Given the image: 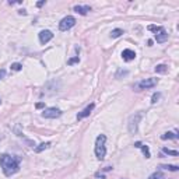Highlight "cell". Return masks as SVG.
<instances>
[{
	"instance_id": "obj_19",
	"label": "cell",
	"mask_w": 179,
	"mask_h": 179,
	"mask_svg": "<svg viewBox=\"0 0 179 179\" xmlns=\"http://www.w3.org/2000/svg\"><path fill=\"white\" fill-rule=\"evenodd\" d=\"M21 69H22L21 63H13V65H11V70L13 71H20Z\"/></svg>"
},
{
	"instance_id": "obj_9",
	"label": "cell",
	"mask_w": 179,
	"mask_h": 179,
	"mask_svg": "<svg viewBox=\"0 0 179 179\" xmlns=\"http://www.w3.org/2000/svg\"><path fill=\"white\" fill-rule=\"evenodd\" d=\"M94 108H95V104H90V105L85 106V108L83 109L81 112H79V115H77V119L81 120V119H84V118L90 116V114L92 112V109H94Z\"/></svg>"
},
{
	"instance_id": "obj_22",
	"label": "cell",
	"mask_w": 179,
	"mask_h": 179,
	"mask_svg": "<svg viewBox=\"0 0 179 179\" xmlns=\"http://www.w3.org/2000/svg\"><path fill=\"white\" fill-rule=\"evenodd\" d=\"M128 74H129L128 70H122V69H120V70H118V73H116V79H120L122 76H128Z\"/></svg>"
},
{
	"instance_id": "obj_16",
	"label": "cell",
	"mask_w": 179,
	"mask_h": 179,
	"mask_svg": "<svg viewBox=\"0 0 179 179\" xmlns=\"http://www.w3.org/2000/svg\"><path fill=\"white\" fill-rule=\"evenodd\" d=\"M122 34H123V30H120V28H116V30H114V31L111 32V36H112V38H119Z\"/></svg>"
},
{
	"instance_id": "obj_2",
	"label": "cell",
	"mask_w": 179,
	"mask_h": 179,
	"mask_svg": "<svg viewBox=\"0 0 179 179\" xmlns=\"http://www.w3.org/2000/svg\"><path fill=\"white\" fill-rule=\"evenodd\" d=\"M106 136L105 134H99L95 140V157L98 158L99 161H102L106 155Z\"/></svg>"
},
{
	"instance_id": "obj_14",
	"label": "cell",
	"mask_w": 179,
	"mask_h": 179,
	"mask_svg": "<svg viewBox=\"0 0 179 179\" xmlns=\"http://www.w3.org/2000/svg\"><path fill=\"white\" fill-rule=\"evenodd\" d=\"M49 147H51V143H42L39 144V147H35V152H42L44 150L49 148Z\"/></svg>"
},
{
	"instance_id": "obj_5",
	"label": "cell",
	"mask_w": 179,
	"mask_h": 179,
	"mask_svg": "<svg viewBox=\"0 0 179 179\" xmlns=\"http://www.w3.org/2000/svg\"><path fill=\"white\" fill-rule=\"evenodd\" d=\"M42 116L46 118V119H56V118L62 116V111L59 108H55V106L45 108L44 112H42Z\"/></svg>"
},
{
	"instance_id": "obj_25",
	"label": "cell",
	"mask_w": 179,
	"mask_h": 179,
	"mask_svg": "<svg viewBox=\"0 0 179 179\" xmlns=\"http://www.w3.org/2000/svg\"><path fill=\"white\" fill-rule=\"evenodd\" d=\"M4 76H6V70H0V80L4 79Z\"/></svg>"
},
{
	"instance_id": "obj_4",
	"label": "cell",
	"mask_w": 179,
	"mask_h": 179,
	"mask_svg": "<svg viewBox=\"0 0 179 179\" xmlns=\"http://www.w3.org/2000/svg\"><path fill=\"white\" fill-rule=\"evenodd\" d=\"M157 84H158V79H144L141 81L136 83L134 88L137 91H140V90H150V88H154Z\"/></svg>"
},
{
	"instance_id": "obj_1",
	"label": "cell",
	"mask_w": 179,
	"mask_h": 179,
	"mask_svg": "<svg viewBox=\"0 0 179 179\" xmlns=\"http://www.w3.org/2000/svg\"><path fill=\"white\" fill-rule=\"evenodd\" d=\"M0 167L3 169V174L6 177H11V175L17 174L20 169V160L14 155L10 154H2L0 155Z\"/></svg>"
},
{
	"instance_id": "obj_13",
	"label": "cell",
	"mask_w": 179,
	"mask_h": 179,
	"mask_svg": "<svg viewBox=\"0 0 179 179\" xmlns=\"http://www.w3.org/2000/svg\"><path fill=\"white\" fill-rule=\"evenodd\" d=\"M178 137L179 136H178V133H175V132H167V133H164L162 136H161L162 140H168V138H174V140H177Z\"/></svg>"
},
{
	"instance_id": "obj_23",
	"label": "cell",
	"mask_w": 179,
	"mask_h": 179,
	"mask_svg": "<svg viewBox=\"0 0 179 179\" xmlns=\"http://www.w3.org/2000/svg\"><path fill=\"white\" fill-rule=\"evenodd\" d=\"M160 97H161L160 92H155V94L152 95V98H151V104H157V101L160 99Z\"/></svg>"
},
{
	"instance_id": "obj_26",
	"label": "cell",
	"mask_w": 179,
	"mask_h": 179,
	"mask_svg": "<svg viewBox=\"0 0 179 179\" xmlns=\"http://www.w3.org/2000/svg\"><path fill=\"white\" fill-rule=\"evenodd\" d=\"M35 106H36V108H38V109H39V108H44V106H45V104H44V102H38Z\"/></svg>"
},
{
	"instance_id": "obj_11",
	"label": "cell",
	"mask_w": 179,
	"mask_h": 179,
	"mask_svg": "<svg viewBox=\"0 0 179 179\" xmlns=\"http://www.w3.org/2000/svg\"><path fill=\"white\" fill-rule=\"evenodd\" d=\"M122 57L126 62H130V60H133L136 57V52L132 51V49H125V51L122 52Z\"/></svg>"
},
{
	"instance_id": "obj_18",
	"label": "cell",
	"mask_w": 179,
	"mask_h": 179,
	"mask_svg": "<svg viewBox=\"0 0 179 179\" xmlns=\"http://www.w3.org/2000/svg\"><path fill=\"white\" fill-rule=\"evenodd\" d=\"M161 168L168 169V171H174V172H177L178 169H179V167H177V165H161Z\"/></svg>"
},
{
	"instance_id": "obj_21",
	"label": "cell",
	"mask_w": 179,
	"mask_h": 179,
	"mask_svg": "<svg viewBox=\"0 0 179 179\" xmlns=\"http://www.w3.org/2000/svg\"><path fill=\"white\" fill-rule=\"evenodd\" d=\"M79 62H80V57L79 56H74V57H71V59L67 60V65L71 66V65H74V63H79Z\"/></svg>"
},
{
	"instance_id": "obj_20",
	"label": "cell",
	"mask_w": 179,
	"mask_h": 179,
	"mask_svg": "<svg viewBox=\"0 0 179 179\" xmlns=\"http://www.w3.org/2000/svg\"><path fill=\"white\" fill-rule=\"evenodd\" d=\"M148 179H164V175H162V172H154Z\"/></svg>"
},
{
	"instance_id": "obj_27",
	"label": "cell",
	"mask_w": 179,
	"mask_h": 179,
	"mask_svg": "<svg viewBox=\"0 0 179 179\" xmlns=\"http://www.w3.org/2000/svg\"><path fill=\"white\" fill-rule=\"evenodd\" d=\"M44 4H45V2H39V3H36V6H38V7H42Z\"/></svg>"
},
{
	"instance_id": "obj_24",
	"label": "cell",
	"mask_w": 179,
	"mask_h": 179,
	"mask_svg": "<svg viewBox=\"0 0 179 179\" xmlns=\"http://www.w3.org/2000/svg\"><path fill=\"white\" fill-rule=\"evenodd\" d=\"M160 25H148V30L150 31H154V32H157V31H160Z\"/></svg>"
},
{
	"instance_id": "obj_3",
	"label": "cell",
	"mask_w": 179,
	"mask_h": 179,
	"mask_svg": "<svg viewBox=\"0 0 179 179\" xmlns=\"http://www.w3.org/2000/svg\"><path fill=\"white\" fill-rule=\"evenodd\" d=\"M141 118H143V112H136L134 115H132L129 118V123H128V128H129V132L132 134H136L138 130V123H140Z\"/></svg>"
},
{
	"instance_id": "obj_17",
	"label": "cell",
	"mask_w": 179,
	"mask_h": 179,
	"mask_svg": "<svg viewBox=\"0 0 179 179\" xmlns=\"http://www.w3.org/2000/svg\"><path fill=\"white\" fill-rule=\"evenodd\" d=\"M167 70H168V67H167L165 65H158L157 67H155L157 73H167Z\"/></svg>"
},
{
	"instance_id": "obj_7",
	"label": "cell",
	"mask_w": 179,
	"mask_h": 179,
	"mask_svg": "<svg viewBox=\"0 0 179 179\" xmlns=\"http://www.w3.org/2000/svg\"><path fill=\"white\" fill-rule=\"evenodd\" d=\"M52 38H53V34H52V31L44 30V31H41V32H39V42H41L42 45L48 44Z\"/></svg>"
},
{
	"instance_id": "obj_10",
	"label": "cell",
	"mask_w": 179,
	"mask_h": 179,
	"mask_svg": "<svg viewBox=\"0 0 179 179\" xmlns=\"http://www.w3.org/2000/svg\"><path fill=\"white\" fill-rule=\"evenodd\" d=\"M74 11H76L77 14L85 16V14H88V11H91V7H90V6H87V4H84V6L79 4V6H74Z\"/></svg>"
},
{
	"instance_id": "obj_8",
	"label": "cell",
	"mask_w": 179,
	"mask_h": 179,
	"mask_svg": "<svg viewBox=\"0 0 179 179\" xmlns=\"http://www.w3.org/2000/svg\"><path fill=\"white\" fill-rule=\"evenodd\" d=\"M167 39H168V32H167V31L161 27L160 31H157V32H155V41H157L158 44H162V42H165Z\"/></svg>"
},
{
	"instance_id": "obj_6",
	"label": "cell",
	"mask_w": 179,
	"mask_h": 179,
	"mask_svg": "<svg viewBox=\"0 0 179 179\" xmlns=\"http://www.w3.org/2000/svg\"><path fill=\"white\" fill-rule=\"evenodd\" d=\"M74 24H76V18L71 16H67V17H65V18H62V21L59 22V30L67 31V30H70L71 27H74Z\"/></svg>"
},
{
	"instance_id": "obj_15",
	"label": "cell",
	"mask_w": 179,
	"mask_h": 179,
	"mask_svg": "<svg viewBox=\"0 0 179 179\" xmlns=\"http://www.w3.org/2000/svg\"><path fill=\"white\" fill-rule=\"evenodd\" d=\"M162 152L164 154H168V155H174V157H177V155L179 154L177 150H169V148H167V147H164L162 148Z\"/></svg>"
},
{
	"instance_id": "obj_12",
	"label": "cell",
	"mask_w": 179,
	"mask_h": 179,
	"mask_svg": "<svg viewBox=\"0 0 179 179\" xmlns=\"http://www.w3.org/2000/svg\"><path fill=\"white\" fill-rule=\"evenodd\" d=\"M134 147H137V148H141V151H143V154L146 155V158H150V157H151V154H150V148H148L147 146H144V144H141L140 141L134 143Z\"/></svg>"
}]
</instances>
